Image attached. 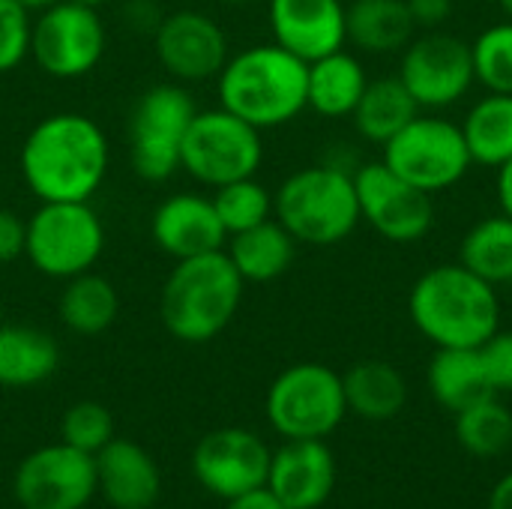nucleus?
Returning a JSON list of instances; mask_svg holds the SVG:
<instances>
[{"mask_svg": "<svg viewBox=\"0 0 512 509\" xmlns=\"http://www.w3.org/2000/svg\"><path fill=\"white\" fill-rule=\"evenodd\" d=\"M246 282L228 261L225 249L174 261L159 294L162 327L186 345L216 339L240 312Z\"/></svg>", "mask_w": 512, "mask_h": 509, "instance_id": "nucleus-4", "label": "nucleus"}, {"mask_svg": "<svg viewBox=\"0 0 512 509\" xmlns=\"http://www.w3.org/2000/svg\"><path fill=\"white\" fill-rule=\"evenodd\" d=\"M417 24L405 0H351L345 6V39L366 54H396L414 39Z\"/></svg>", "mask_w": 512, "mask_h": 509, "instance_id": "nucleus-23", "label": "nucleus"}, {"mask_svg": "<svg viewBox=\"0 0 512 509\" xmlns=\"http://www.w3.org/2000/svg\"><path fill=\"white\" fill-rule=\"evenodd\" d=\"M360 219L369 222L384 240L408 246L423 240L435 225L432 195L393 174L381 159L354 171Z\"/></svg>", "mask_w": 512, "mask_h": 509, "instance_id": "nucleus-13", "label": "nucleus"}, {"mask_svg": "<svg viewBox=\"0 0 512 509\" xmlns=\"http://www.w3.org/2000/svg\"><path fill=\"white\" fill-rule=\"evenodd\" d=\"M273 219L306 246H336L348 240L363 222L354 171L342 165L294 171L273 192Z\"/></svg>", "mask_w": 512, "mask_h": 509, "instance_id": "nucleus-5", "label": "nucleus"}, {"mask_svg": "<svg viewBox=\"0 0 512 509\" xmlns=\"http://www.w3.org/2000/svg\"><path fill=\"white\" fill-rule=\"evenodd\" d=\"M348 411L369 423H387L408 402L405 375L384 360H360L342 375Z\"/></svg>", "mask_w": 512, "mask_h": 509, "instance_id": "nucleus-25", "label": "nucleus"}, {"mask_svg": "<svg viewBox=\"0 0 512 509\" xmlns=\"http://www.w3.org/2000/svg\"><path fill=\"white\" fill-rule=\"evenodd\" d=\"M225 504H228L225 509H288L276 498V492L267 483L258 486V489H249V492H243V495H237V498H231Z\"/></svg>", "mask_w": 512, "mask_h": 509, "instance_id": "nucleus-39", "label": "nucleus"}, {"mask_svg": "<svg viewBox=\"0 0 512 509\" xmlns=\"http://www.w3.org/2000/svg\"><path fill=\"white\" fill-rule=\"evenodd\" d=\"M498 204L501 213L512 219V159L498 168Z\"/></svg>", "mask_w": 512, "mask_h": 509, "instance_id": "nucleus-40", "label": "nucleus"}, {"mask_svg": "<svg viewBox=\"0 0 512 509\" xmlns=\"http://www.w3.org/2000/svg\"><path fill=\"white\" fill-rule=\"evenodd\" d=\"M267 21L273 42L306 63L348 42L342 0H267Z\"/></svg>", "mask_w": 512, "mask_h": 509, "instance_id": "nucleus-18", "label": "nucleus"}, {"mask_svg": "<svg viewBox=\"0 0 512 509\" xmlns=\"http://www.w3.org/2000/svg\"><path fill=\"white\" fill-rule=\"evenodd\" d=\"M408 315L435 348H480L501 330L495 285L459 261L432 267L414 282Z\"/></svg>", "mask_w": 512, "mask_h": 509, "instance_id": "nucleus-2", "label": "nucleus"}, {"mask_svg": "<svg viewBox=\"0 0 512 509\" xmlns=\"http://www.w3.org/2000/svg\"><path fill=\"white\" fill-rule=\"evenodd\" d=\"M459 126L474 165L501 168L512 159V93H486Z\"/></svg>", "mask_w": 512, "mask_h": 509, "instance_id": "nucleus-29", "label": "nucleus"}, {"mask_svg": "<svg viewBox=\"0 0 512 509\" xmlns=\"http://www.w3.org/2000/svg\"><path fill=\"white\" fill-rule=\"evenodd\" d=\"M12 495L21 509H84L96 495V462L63 441L39 447L18 465Z\"/></svg>", "mask_w": 512, "mask_h": 509, "instance_id": "nucleus-14", "label": "nucleus"}, {"mask_svg": "<svg viewBox=\"0 0 512 509\" xmlns=\"http://www.w3.org/2000/svg\"><path fill=\"white\" fill-rule=\"evenodd\" d=\"M159 66L177 84H204L222 72L231 57L222 24L201 9H174L153 27Z\"/></svg>", "mask_w": 512, "mask_h": 509, "instance_id": "nucleus-15", "label": "nucleus"}, {"mask_svg": "<svg viewBox=\"0 0 512 509\" xmlns=\"http://www.w3.org/2000/svg\"><path fill=\"white\" fill-rule=\"evenodd\" d=\"M459 264L477 273L480 279L498 285H510L512 279V219L498 213L480 219L459 246Z\"/></svg>", "mask_w": 512, "mask_h": 509, "instance_id": "nucleus-30", "label": "nucleus"}, {"mask_svg": "<svg viewBox=\"0 0 512 509\" xmlns=\"http://www.w3.org/2000/svg\"><path fill=\"white\" fill-rule=\"evenodd\" d=\"M57 315L63 327L75 336H99L105 333L117 315H120V294L111 279L87 270L81 276L66 279L60 300H57Z\"/></svg>", "mask_w": 512, "mask_h": 509, "instance_id": "nucleus-28", "label": "nucleus"}, {"mask_svg": "<svg viewBox=\"0 0 512 509\" xmlns=\"http://www.w3.org/2000/svg\"><path fill=\"white\" fill-rule=\"evenodd\" d=\"M486 509H512V474L510 477H504V480L492 489L489 507Z\"/></svg>", "mask_w": 512, "mask_h": 509, "instance_id": "nucleus-41", "label": "nucleus"}, {"mask_svg": "<svg viewBox=\"0 0 512 509\" xmlns=\"http://www.w3.org/2000/svg\"><path fill=\"white\" fill-rule=\"evenodd\" d=\"M423 108L414 102L408 87L399 75L375 78L366 84L357 108H354V129L363 141L384 147L396 132H402Z\"/></svg>", "mask_w": 512, "mask_h": 509, "instance_id": "nucleus-27", "label": "nucleus"}, {"mask_svg": "<svg viewBox=\"0 0 512 509\" xmlns=\"http://www.w3.org/2000/svg\"><path fill=\"white\" fill-rule=\"evenodd\" d=\"M381 150V162L393 174L429 195L456 186L474 165L462 126L435 114H417Z\"/></svg>", "mask_w": 512, "mask_h": 509, "instance_id": "nucleus-10", "label": "nucleus"}, {"mask_svg": "<svg viewBox=\"0 0 512 509\" xmlns=\"http://www.w3.org/2000/svg\"><path fill=\"white\" fill-rule=\"evenodd\" d=\"M15 3H21L30 15H39V12L51 9L54 3H60V0H15Z\"/></svg>", "mask_w": 512, "mask_h": 509, "instance_id": "nucleus-42", "label": "nucleus"}, {"mask_svg": "<svg viewBox=\"0 0 512 509\" xmlns=\"http://www.w3.org/2000/svg\"><path fill=\"white\" fill-rule=\"evenodd\" d=\"M30 33L33 15L15 0H0V72H12L30 57Z\"/></svg>", "mask_w": 512, "mask_h": 509, "instance_id": "nucleus-35", "label": "nucleus"}, {"mask_svg": "<svg viewBox=\"0 0 512 509\" xmlns=\"http://www.w3.org/2000/svg\"><path fill=\"white\" fill-rule=\"evenodd\" d=\"M114 438V417L105 405L99 402H75L66 408L60 420V441L96 456L108 441Z\"/></svg>", "mask_w": 512, "mask_h": 509, "instance_id": "nucleus-34", "label": "nucleus"}, {"mask_svg": "<svg viewBox=\"0 0 512 509\" xmlns=\"http://www.w3.org/2000/svg\"><path fill=\"white\" fill-rule=\"evenodd\" d=\"M27 243V219H21L15 210L0 207V264H12L24 255Z\"/></svg>", "mask_w": 512, "mask_h": 509, "instance_id": "nucleus-37", "label": "nucleus"}, {"mask_svg": "<svg viewBox=\"0 0 512 509\" xmlns=\"http://www.w3.org/2000/svg\"><path fill=\"white\" fill-rule=\"evenodd\" d=\"M150 509H153V507H150Z\"/></svg>", "mask_w": 512, "mask_h": 509, "instance_id": "nucleus-48", "label": "nucleus"}, {"mask_svg": "<svg viewBox=\"0 0 512 509\" xmlns=\"http://www.w3.org/2000/svg\"><path fill=\"white\" fill-rule=\"evenodd\" d=\"M264 411L285 441H324L348 414L342 375L324 363L288 366L270 384Z\"/></svg>", "mask_w": 512, "mask_h": 509, "instance_id": "nucleus-7", "label": "nucleus"}, {"mask_svg": "<svg viewBox=\"0 0 512 509\" xmlns=\"http://www.w3.org/2000/svg\"><path fill=\"white\" fill-rule=\"evenodd\" d=\"M270 447L249 429H216L207 432L192 450V474L210 495L231 501L249 489L267 483Z\"/></svg>", "mask_w": 512, "mask_h": 509, "instance_id": "nucleus-16", "label": "nucleus"}, {"mask_svg": "<svg viewBox=\"0 0 512 509\" xmlns=\"http://www.w3.org/2000/svg\"><path fill=\"white\" fill-rule=\"evenodd\" d=\"M222 3H231V6H243V3H255V0H222Z\"/></svg>", "mask_w": 512, "mask_h": 509, "instance_id": "nucleus-45", "label": "nucleus"}, {"mask_svg": "<svg viewBox=\"0 0 512 509\" xmlns=\"http://www.w3.org/2000/svg\"><path fill=\"white\" fill-rule=\"evenodd\" d=\"M0 327H3V300H0Z\"/></svg>", "mask_w": 512, "mask_h": 509, "instance_id": "nucleus-46", "label": "nucleus"}, {"mask_svg": "<svg viewBox=\"0 0 512 509\" xmlns=\"http://www.w3.org/2000/svg\"><path fill=\"white\" fill-rule=\"evenodd\" d=\"M60 366L57 339L33 324L0 327V387L27 390L45 384Z\"/></svg>", "mask_w": 512, "mask_h": 509, "instance_id": "nucleus-21", "label": "nucleus"}, {"mask_svg": "<svg viewBox=\"0 0 512 509\" xmlns=\"http://www.w3.org/2000/svg\"><path fill=\"white\" fill-rule=\"evenodd\" d=\"M75 3H81V6H90V9H99V6H105V3H111V0H75Z\"/></svg>", "mask_w": 512, "mask_h": 509, "instance_id": "nucleus-43", "label": "nucleus"}, {"mask_svg": "<svg viewBox=\"0 0 512 509\" xmlns=\"http://www.w3.org/2000/svg\"><path fill=\"white\" fill-rule=\"evenodd\" d=\"M399 78L420 108H450L465 99L471 84L477 81L471 45L441 30L414 36L402 51Z\"/></svg>", "mask_w": 512, "mask_h": 509, "instance_id": "nucleus-12", "label": "nucleus"}, {"mask_svg": "<svg viewBox=\"0 0 512 509\" xmlns=\"http://www.w3.org/2000/svg\"><path fill=\"white\" fill-rule=\"evenodd\" d=\"M261 162H264L261 129H255L252 123L231 114L222 105L195 111L180 147V168L192 180L216 189L243 177H255Z\"/></svg>", "mask_w": 512, "mask_h": 509, "instance_id": "nucleus-8", "label": "nucleus"}, {"mask_svg": "<svg viewBox=\"0 0 512 509\" xmlns=\"http://www.w3.org/2000/svg\"><path fill=\"white\" fill-rule=\"evenodd\" d=\"M96 492L114 509H150L159 501L162 477L153 456L129 441L111 438L96 456Z\"/></svg>", "mask_w": 512, "mask_h": 509, "instance_id": "nucleus-20", "label": "nucleus"}, {"mask_svg": "<svg viewBox=\"0 0 512 509\" xmlns=\"http://www.w3.org/2000/svg\"><path fill=\"white\" fill-rule=\"evenodd\" d=\"M417 27L435 30L453 15V0H405Z\"/></svg>", "mask_w": 512, "mask_h": 509, "instance_id": "nucleus-38", "label": "nucleus"}, {"mask_svg": "<svg viewBox=\"0 0 512 509\" xmlns=\"http://www.w3.org/2000/svg\"><path fill=\"white\" fill-rule=\"evenodd\" d=\"M426 381L432 399L450 414H459L495 396L477 348H438L429 363Z\"/></svg>", "mask_w": 512, "mask_h": 509, "instance_id": "nucleus-26", "label": "nucleus"}, {"mask_svg": "<svg viewBox=\"0 0 512 509\" xmlns=\"http://www.w3.org/2000/svg\"><path fill=\"white\" fill-rule=\"evenodd\" d=\"M198 105L186 84L165 81L147 87L129 117V162L147 183H165L180 171L183 135Z\"/></svg>", "mask_w": 512, "mask_h": 509, "instance_id": "nucleus-9", "label": "nucleus"}, {"mask_svg": "<svg viewBox=\"0 0 512 509\" xmlns=\"http://www.w3.org/2000/svg\"><path fill=\"white\" fill-rule=\"evenodd\" d=\"M510 288H512V279H510Z\"/></svg>", "mask_w": 512, "mask_h": 509, "instance_id": "nucleus-47", "label": "nucleus"}, {"mask_svg": "<svg viewBox=\"0 0 512 509\" xmlns=\"http://www.w3.org/2000/svg\"><path fill=\"white\" fill-rule=\"evenodd\" d=\"M309 63L276 42L249 45L228 57L216 75L219 105L267 132L306 111Z\"/></svg>", "mask_w": 512, "mask_h": 509, "instance_id": "nucleus-3", "label": "nucleus"}, {"mask_svg": "<svg viewBox=\"0 0 512 509\" xmlns=\"http://www.w3.org/2000/svg\"><path fill=\"white\" fill-rule=\"evenodd\" d=\"M267 486L288 509H318L336 486V459L324 441H285L270 456Z\"/></svg>", "mask_w": 512, "mask_h": 509, "instance_id": "nucleus-19", "label": "nucleus"}, {"mask_svg": "<svg viewBox=\"0 0 512 509\" xmlns=\"http://www.w3.org/2000/svg\"><path fill=\"white\" fill-rule=\"evenodd\" d=\"M474 78L489 93H512V21L486 27L471 42Z\"/></svg>", "mask_w": 512, "mask_h": 509, "instance_id": "nucleus-33", "label": "nucleus"}, {"mask_svg": "<svg viewBox=\"0 0 512 509\" xmlns=\"http://www.w3.org/2000/svg\"><path fill=\"white\" fill-rule=\"evenodd\" d=\"M453 417V432L465 453L477 459H495L512 447V411L498 396H489Z\"/></svg>", "mask_w": 512, "mask_h": 509, "instance_id": "nucleus-31", "label": "nucleus"}, {"mask_svg": "<svg viewBox=\"0 0 512 509\" xmlns=\"http://www.w3.org/2000/svg\"><path fill=\"white\" fill-rule=\"evenodd\" d=\"M105 45L108 33L99 9L81 6L75 0H60L33 18L30 57L48 78H84L99 66Z\"/></svg>", "mask_w": 512, "mask_h": 509, "instance_id": "nucleus-11", "label": "nucleus"}, {"mask_svg": "<svg viewBox=\"0 0 512 509\" xmlns=\"http://www.w3.org/2000/svg\"><path fill=\"white\" fill-rule=\"evenodd\" d=\"M480 360L495 396L512 393V330H498L480 348Z\"/></svg>", "mask_w": 512, "mask_h": 509, "instance_id": "nucleus-36", "label": "nucleus"}, {"mask_svg": "<svg viewBox=\"0 0 512 509\" xmlns=\"http://www.w3.org/2000/svg\"><path fill=\"white\" fill-rule=\"evenodd\" d=\"M21 177L42 201H90L111 165L102 126L78 111L42 117L21 144Z\"/></svg>", "mask_w": 512, "mask_h": 509, "instance_id": "nucleus-1", "label": "nucleus"}, {"mask_svg": "<svg viewBox=\"0 0 512 509\" xmlns=\"http://www.w3.org/2000/svg\"><path fill=\"white\" fill-rule=\"evenodd\" d=\"M150 237L174 261L222 252L228 243L213 201L195 192H177L159 201L150 216Z\"/></svg>", "mask_w": 512, "mask_h": 509, "instance_id": "nucleus-17", "label": "nucleus"}, {"mask_svg": "<svg viewBox=\"0 0 512 509\" xmlns=\"http://www.w3.org/2000/svg\"><path fill=\"white\" fill-rule=\"evenodd\" d=\"M105 252V225L90 201H42L27 219L24 258L48 279H72L96 267Z\"/></svg>", "mask_w": 512, "mask_h": 509, "instance_id": "nucleus-6", "label": "nucleus"}, {"mask_svg": "<svg viewBox=\"0 0 512 509\" xmlns=\"http://www.w3.org/2000/svg\"><path fill=\"white\" fill-rule=\"evenodd\" d=\"M498 3H501L504 15H507V18H510V21H512V0H498Z\"/></svg>", "mask_w": 512, "mask_h": 509, "instance_id": "nucleus-44", "label": "nucleus"}, {"mask_svg": "<svg viewBox=\"0 0 512 509\" xmlns=\"http://www.w3.org/2000/svg\"><path fill=\"white\" fill-rule=\"evenodd\" d=\"M210 201H213L216 216L228 237L273 219V192L264 183H258L255 177H243V180L216 186Z\"/></svg>", "mask_w": 512, "mask_h": 509, "instance_id": "nucleus-32", "label": "nucleus"}, {"mask_svg": "<svg viewBox=\"0 0 512 509\" xmlns=\"http://www.w3.org/2000/svg\"><path fill=\"white\" fill-rule=\"evenodd\" d=\"M297 246L300 243L276 219H267L249 231L231 234L225 243V255L243 282L264 285V282H276L291 270L297 258Z\"/></svg>", "mask_w": 512, "mask_h": 509, "instance_id": "nucleus-22", "label": "nucleus"}, {"mask_svg": "<svg viewBox=\"0 0 512 509\" xmlns=\"http://www.w3.org/2000/svg\"><path fill=\"white\" fill-rule=\"evenodd\" d=\"M366 84L369 75L351 51L339 48L333 54H324L309 63L306 108L321 117H351Z\"/></svg>", "mask_w": 512, "mask_h": 509, "instance_id": "nucleus-24", "label": "nucleus"}]
</instances>
